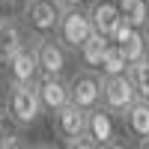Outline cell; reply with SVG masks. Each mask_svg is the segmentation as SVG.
<instances>
[{"instance_id": "obj_1", "label": "cell", "mask_w": 149, "mask_h": 149, "mask_svg": "<svg viewBox=\"0 0 149 149\" xmlns=\"http://www.w3.org/2000/svg\"><path fill=\"white\" fill-rule=\"evenodd\" d=\"M3 113L15 128L27 131L33 125H39V119L45 116V110L39 104V95H36L33 84H9L6 95H3Z\"/></svg>"}, {"instance_id": "obj_2", "label": "cell", "mask_w": 149, "mask_h": 149, "mask_svg": "<svg viewBox=\"0 0 149 149\" xmlns=\"http://www.w3.org/2000/svg\"><path fill=\"white\" fill-rule=\"evenodd\" d=\"M95 30H93V24H90V15H86V9L84 6H72V9H63V15H60V24H57V30L54 36L60 42H63L72 54H78V48L90 39Z\"/></svg>"}, {"instance_id": "obj_3", "label": "cell", "mask_w": 149, "mask_h": 149, "mask_svg": "<svg viewBox=\"0 0 149 149\" xmlns=\"http://www.w3.org/2000/svg\"><path fill=\"white\" fill-rule=\"evenodd\" d=\"M60 15H63V6L57 0H24L21 9V21L36 36H51L60 24Z\"/></svg>"}, {"instance_id": "obj_4", "label": "cell", "mask_w": 149, "mask_h": 149, "mask_svg": "<svg viewBox=\"0 0 149 149\" xmlns=\"http://www.w3.org/2000/svg\"><path fill=\"white\" fill-rule=\"evenodd\" d=\"M137 90H134V84L125 74H110V78H102V104L110 110L113 116H122L125 110L137 102Z\"/></svg>"}, {"instance_id": "obj_5", "label": "cell", "mask_w": 149, "mask_h": 149, "mask_svg": "<svg viewBox=\"0 0 149 149\" xmlns=\"http://www.w3.org/2000/svg\"><path fill=\"white\" fill-rule=\"evenodd\" d=\"M3 72H6V81L9 84H36L39 78V57H36V33H30V42L18 48L6 63H3Z\"/></svg>"}, {"instance_id": "obj_6", "label": "cell", "mask_w": 149, "mask_h": 149, "mask_svg": "<svg viewBox=\"0 0 149 149\" xmlns=\"http://www.w3.org/2000/svg\"><path fill=\"white\" fill-rule=\"evenodd\" d=\"M36 57H39L42 74H66L74 54L51 33V36H36Z\"/></svg>"}, {"instance_id": "obj_7", "label": "cell", "mask_w": 149, "mask_h": 149, "mask_svg": "<svg viewBox=\"0 0 149 149\" xmlns=\"http://www.w3.org/2000/svg\"><path fill=\"white\" fill-rule=\"evenodd\" d=\"M51 128H54V137H60L66 146L74 149V143L86 134V110L72 102L63 104L57 113H51Z\"/></svg>"}, {"instance_id": "obj_8", "label": "cell", "mask_w": 149, "mask_h": 149, "mask_svg": "<svg viewBox=\"0 0 149 149\" xmlns=\"http://www.w3.org/2000/svg\"><path fill=\"white\" fill-rule=\"evenodd\" d=\"M69 95L72 104H78L84 110H93L95 104H102V74L95 69H81L69 78Z\"/></svg>"}, {"instance_id": "obj_9", "label": "cell", "mask_w": 149, "mask_h": 149, "mask_svg": "<svg viewBox=\"0 0 149 149\" xmlns=\"http://www.w3.org/2000/svg\"><path fill=\"white\" fill-rule=\"evenodd\" d=\"M33 90L36 95H39V104L48 116L57 113L63 104L72 102V95H69V78L66 74H39L33 84Z\"/></svg>"}, {"instance_id": "obj_10", "label": "cell", "mask_w": 149, "mask_h": 149, "mask_svg": "<svg viewBox=\"0 0 149 149\" xmlns=\"http://www.w3.org/2000/svg\"><path fill=\"white\" fill-rule=\"evenodd\" d=\"M116 119L104 104H95L93 110H86V137L93 140V146H119L116 140Z\"/></svg>"}, {"instance_id": "obj_11", "label": "cell", "mask_w": 149, "mask_h": 149, "mask_svg": "<svg viewBox=\"0 0 149 149\" xmlns=\"http://www.w3.org/2000/svg\"><path fill=\"white\" fill-rule=\"evenodd\" d=\"M110 42H113L119 51L125 54L128 66L137 63L140 57L149 54V42H146L143 27H134V24H128V21H119V24H116V30H113V36H110Z\"/></svg>"}, {"instance_id": "obj_12", "label": "cell", "mask_w": 149, "mask_h": 149, "mask_svg": "<svg viewBox=\"0 0 149 149\" xmlns=\"http://www.w3.org/2000/svg\"><path fill=\"white\" fill-rule=\"evenodd\" d=\"M86 15H90V24L95 33L102 36H113L116 24L122 21V12L116 0H86Z\"/></svg>"}, {"instance_id": "obj_13", "label": "cell", "mask_w": 149, "mask_h": 149, "mask_svg": "<svg viewBox=\"0 0 149 149\" xmlns=\"http://www.w3.org/2000/svg\"><path fill=\"white\" fill-rule=\"evenodd\" d=\"M27 42H30V30L21 18H3L0 21V63H6Z\"/></svg>"}, {"instance_id": "obj_14", "label": "cell", "mask_w": 149, "mask_h": 149, "mask_svg": "<svg viewBox=\"0 0 149 149\" xmlns=\"http://www.w3.org/2000/svg\"><path fill=\"white\" fill-rule=\"evenodd\" d=\"M107 48H110V36L93 33L90 39H86V42L78 48L74 60L81 63V69H95V72H98V63H102V57H104V51H107Z\"/></svg>"}, {"instance_id": "obj_15", "label": "cell", "mask_w": 149, "mask_h": 149, "mask_svg": "<svg viewBox=\"0 0 149 149\" xmlns=\"http://www.w3.org/2000/svg\"><path fill=\"white\" fill-rule=\"evenodd\" d=\"M122 119V125H125V134L128 137H146L149 134V102H143V98H137L125 113L119 116Z\"/></svg>"}, {"instance_id": "obj_16", "label": "cell", "mask_w": 149, "mask_h": 149, "mask_svg": "<svg viewBox=\"0 0 149 149\" xmlns=\"http://www.w3.org/2000/svg\"><path fill=\"white\" fill-rule=\"evenodd\" d=\"M125 72H128V60H125V54H122L119 48L110 42V48L104 51L102 63H98V74H102V78H110V74H125Z\"/></svg>"}, {"instance_id": "obj_17", "label": "cell", "mask_w": 149, "mask_h": 149, "mask_svg": "<svg viewBox=\"0 0 149 149\" xmlns=\"http://www.w3.org/2000/svg\"><path fill=\"white\" fill-rule=\"evenodd\" d=\"M119 12H122V21L134 24V27H143L146 18H149V0H116Z\"/></svg>"}, {"instance_id": "obj_18", "label": "cell", "mask_w": 149, "mask_h": 149, "mask_svg": "<svg viewBox=\"0 0 149 149\" xmlns=\"http://www.w3.org/2000/svg\"><path fill=\"white\" fill-rule=\"evenodd\" d=\"M128 78L134 84V90H137V95L143 102H149V54L128 66Z\"/></svg>"}, {"instance_id": "obj_19", "label": "cell", "mask_w": 149, "mask_h": 149, "mask_svg": "<svg viewBox=\"0 0 149 149\" xmlns=\"http://www.w3.org/2000/svg\"><path fill=\"white\" fill-rule=\"evenodd\" d=\"M15 146H24V140H21V128L15 131V128H6V125H3V137H0V149H15Z\"/></svg>"}, {"instance_id": "obj_20", "label": "cell", "mask_w": 149, "mask_h": 149, "mask_svg": "<svg viewBox=\"0 0 149 149\" xmlns=\"http://www.w3.org/2000/svg\"><path fill=\"white\" fill-rule=\"evenodd\" d=\"M6 86H9V81H6V72H3V63H0V102H3V95H6Z\"/></svg>"}, {"instance_id": "obj_21", "label": "cell", "mask_w": 149, "mask_h": 149, "mask_svg": "<svg viewBox=\"0 0 149 149\" xmlns=\"http://www.w3.org/2000/svg\"><path fill=\"white\" fill-rule=\"evenodd\" d=\"M57 3L63 6V9H72V6H84L86 0H57Z\"/></svg>"}, {"instance_id": "obj_22", "label": "cell", "mask_w": 149, "mask_h": 149, "mask_svg": "<svg viewBox=\"0 0 149 149\" xmlns=\"http://www.w3.org/2000/svg\"><path fill=\"white\" fill-rule=\"evenodd\" d=\"M134 143H137L140 149H149V134H146V137H137V140H134Z\"/></svg>"}, {"instance_id": "obj_23", "label": "cell", "mask_w": 149, "mask_h": 149, "mask_svg": "<svg viewBox=\"0 0 149 149\" xmlns=\"http://www.w3.org/2000/svg\"><path fill=\"white\" fill-rule=\"evenodd\" d=\"M24 0H3V6H21Z\"/></svg>"}, {"instance_id": "obj_24", "label": "cell", "mask_w": 149, "mask_h": 149, "mask_svg": "<svg viewBox=\"0 0 149 149\" xmlns=\"http://www.w3.org/2000/svg\"><path fill=\"white\" fill-rule=\"evenodd\" d=\"M143 33H146V42H149V18H146V24H143Z\"/></svg>"}, {"instance_id": "obj_25", "label": "cell", "mask_w": 149, "mask_h": 149, "mask_svg": "<svg viewBox=\"0 0 149 149\" xmlns=\"http://www.w3.org/2000/svg\"><path fill=\"white\" fill-rule=\"evenodd\" d=\"M6 18V12H3V0H0V21H3Z\"/></svg>"}, {"instance_id": "obj_26", "label": "cell", "mask_w": 149, "mask_h": 149, "mask_svg": "<svg viewBox=\"0 0 149 149\" xmlns=\"http://www.w3.org/2000/svg\"><path fill=\"white\" fill-rule=\"evenodd\" d=\"M0 137H3V122H0Z\"/></svg>"}]
</instances>
